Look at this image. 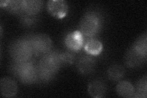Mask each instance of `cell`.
Instances as JSON below:
<instances>
[{
	"label": "cell",
	"instance_id": "6da1fadb",
	"mask_svg": "<svg viewBox=\"0 0 147 98\" xmlns=\"http://www.w3.org/2000/svg\"><path fill=\"white\" fill-rule=\"evenodd\" d=\"M62 64L61 53L54 51L45 54L37 65L39 79L43 82L50 80L56 75Z\"/></svg>",
	"mask_w": 147,
	"mask_h": 98
},
{
	"label": "cell",
	"instance_id": "7a4b0ae2",
	"mask_svg": "<svg viewBox=\"0 0 147 98\" xmlns=\"http://www.w3.org/2000/svg\"><path fill=\"white\" fill-rule=\"evenodd\" d=\"M10 70L13 75L24 84H33L39 80L38 66L31 60L25 62H13Z\"/></svg>",
	"mask_w": 147,
	"mask_h": 98
},
{
	"label": "cell",
	"instance_id": "3957f363",
	"mask_svg": "<svg viewBox=\"0 0 147 98\" xmlns=\"http://www.w3.org/2000/svg\"><path fill=\"white\" fill-rule=\"evenodd\" d=\"M9 52L13 62H25L31 60L34 54L28 37L13 41L9 45Z\"/></svg>",
	"mask_w": 147,
	"mask_h": 98
},
{
	"label": "cell",
	"instance_id": "277c9868",
	"mask_svg": "<svg viewBox=\"0 0 147 98\" xmlns=\"http://www.w3.org/2000/svg\"><path fill=\"white\" fill-rule=\"evenodd\" d=\"M102 22L98 13L90 11L83 16L79 23L81 33L87 37H92L98 33L100 30Z\"/></svg>",
	"mask_w": 147,
	"mask_h": 98
},
{
	"label": "cell",
	"instance_id": "5b68a950",
	"mask_svg": "<svg viewBox=\"0 0 147 98\" xmlns=\"http://www.w3.org/2000/svg\"><path fill=\"white\" fill-rule=\"evenodd\" d=\"M28 38L30 42L34 54L44 55L50 52L52 47V42L48 35L38 33L30 36Z\"/></svg>",
	"mask_w": 147,
	"mask_h": 98
},
{
	"label": "cell",
	"instance_id": "8992f818",
	"mask_svg": "<svg viewBox=\"0 0 147 98\" xmlns=\"http://www.w3.org/2000/svg\"><path fill=\"white\" fill-rule=\"evenodd\" d=\"M47 9L52 16L61 19L67 14L68 5L64 0H50L47 4Z\"/></svg>",
	"mask_w": 147,
	"mask_h": 98
},
{
	"label": "cell",
	"instance_id": "52a82bcc",
	"mask_svg": "<svg viewBox=\"0 0 147 98\" xmlns=\"http://www.w3.org/2000/svg\"><path fill=\"white\" fill-rule=\"evenodd\" d=\"M84 36L80 31H75L69 33L64 40V43L68 49L72 52H78L84 46Z\"/></svg>",
	"mask_w": 147,
	"mask_h": 98
},
{
	"label": "cell",
	"instance_id": "ba28073f",
	"mask_svg": "<svg viewBox=\"0 0 147 98\" xmlns=\"http://www.w3.org/2000/svg\"><path fill=\"white\" fill-rule=\"evenodd\" d=\"M77 69L83 75H89L94 71L96 68V62L90 55H82L78 58Z\"/></svg>",
	"mask_w": 147,
	"mask_h": 98
},
{
	"label": "cell",
	"instance_id": "9c48e42d",
	"mask_svg": "<svg viewBox=\"0 0 147 98\" xmlns=\"http://www.w3.org/2000/svg\"><path fill=\"white\" fill-rule=\"evenodd\" d=\"M146 59V57L138 53L132 46L129 49L125 57V62L126 66L130 68H137L143 64Z\"/></svg>",
	"mask_w": 147,
	"mask_h": 98
},
{
	"label": "cell",
	"instance_id": "30bf717a",
	"mask_svg": "<svg viewBox=\"0 0 147 98\" xmlns=\"http://www.w3.org/2000/svg\"><path fill=\"white\" fill-rule=\"evenodd\" d=\"M0 90L1 95L5 97H12L17 93V84L10 77H4L0 81Z\"/></svg>",
	"mask_w": 147,
	"mask_h": 98
},
{
	"label": "cell",
	"instance_id": "8fae6325",
	"mask_svg": "<svg viewBox=\"0 0 147 98\" xmlns=\"http://www.w3.org/2000/svg\"><path fill=\"white\" fill-rule=\"evenodd\" d=\"M89 95L94 98L103 97L106 94V86L100 80L91 82L88 87Z\"/></svg>",
	"mask_w": 147,
	"mask_h": 98
},
{
	"label": "cell",
	"instance_id": "7c38bea8",
	"mask_svg": "<svg viewBox=\"0 0 147 98\" xmlns=\"http://www.w3.org/2000/svg\"><path fill=\"white\" fill-rule=\"evenodd\" d=\"M24 0H13V1H1L0 6L13 14L22 15L24 13Z\"/></svg>",
	"mask_w": 147,
	"mask_h": 98
},
{
	"label": "cell",
	"instance_id": "4fadbf2b",
	"mask_svg": "<svg viewBox=\"0 0 147 98\" xmlns=\"http://www.w3.org/2000/svg\"><path fill=\"white\" fill-rule=\"evenodd\" d=\"M116 91L117 94L123 97H134L135 95V87L129 82L125 80L117 84Z\"/></svg>",
	"mask_w": 147,
	"mask_h": 98
},
{
	"label": "cell",
	"instance_id": "5bb4252c",
	"mask_svg": "<svg viewBox=\"0 0 147 98\" xmlns=\"http://www.w3.org/2000/svg\"><path fill=\"white\" fill-rule=\"evenodd\" d=\"M42 6V1H40V0H24V14L36 16L41 11Z\"/></svg>",
	"mask_w": 147,
	"mask_h": 98
},
{
	"label": "cell",
	"instance_id": "9a60e30c",
	"mask_svg": "<svg viewBox=\"0 0 147 98\" xmlns=\"http://www.w3.org/2000/svg\"><path fill=\"white\" fill-rule=\"evenodd\" d=\"M84 49L87 54L91 56H97L102 52L103 46L102 44L99 40L91 39L85 43Z\"/></svg>",
	"mask_w": 147,
	"mask_h": 98
},
{
	"label": "cell",
	"instance_id": "2e32d148",
	"mask_svg": "<svg viewBox=\"0 0 147 98\" xmlns=\"http://www.w3.org/2000/svg\"><path fill=\"white\" fill-rule=\"evenodd\" d=\"M125 74V69L119 64H114L110 67L107 71V76L110 80L113 81L119 80Z\"/></svg>",
	"mask_w": 147,
	"mask_h": 98
},
{
	"label": "cell",
	"instance_id": "e0dca14e",
	"mask_svg": "<svg viewBox=\"0 0 147 98\" xmlns=\"http://www.w3.org/2000/svg\"><path fill=\"white\" fill-rule=\"evenodd\" d=\"M138 53L146 57L147 53V34L146 32L142 34L132 45Z\"/></svg>",
	"mask_w": 147,
	"mask_h": 98
},
{
	"label": "cell",
	"instance_id": "ac0fdd59",
	"mask_svg": "<svg viewBox=\"0 0 147 98\" xmlns=\"http://www.w3.org/2000/svg\"><path fill=\"white\" fill-rule=\"evenodd\" d=\"M147 90V80L146 77L140 78L137 82L135 88V95L134 97L146 98Z\"/></svg>",
	"mask_w": 147,
	"mask_h": 98
},
{
	"label": "cell",
	"instance_id": "d6986e66",
	"mask_svg": "<svg viewBox=\"0 0 147 98\" xmlns=\"http://www.w3.org/2000/svg\"><path fill=\"white\" fill-rule=\"evenodd\" d=\"M38 20V16L23 14L21 15V23L25 26H31L33 25Z\"/></svg>",
	"mask_w": 147,
	"mask_h": 98
},
{
	"label": "cell",
	"instance_id": "ffe728a7",
	"mask_svg": "<svg viewBox=\"0 0 147 98\" xmlns=\"http://www.w3.org/2000/svg\"><path fill=\"white\" fill-rule=\"evenodd\" d=\"M61 57L63 64H71L74 61V55L71 52L61 53Z\"/></svg>",
	"mask_w": 147,
	"mask_h": 98
}]
</instances>
